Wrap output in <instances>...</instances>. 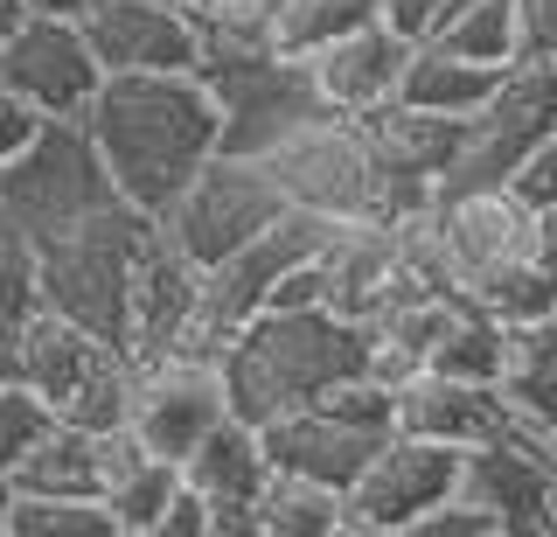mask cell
<instances>
[{"mask_svg": "<svg viewBox=\"0 0 557 537\" xmlns=\"http://www.w3.org/2000/svg\"><path fill=\"white\" fill-rule=\"evenodd\" d=\"M49 426H57V405H49L42 391H28V385H0V475H8V467L22 461Z\"/></svg>", "mask_w": 557, "mask_h": 537, "instance_id": "33", "label": "cell"}, {"mask_svg": "<svg viewBox=\"0 0 557 537\" xmlns=\"http://www.w3.org/2000/svg\"><path fill=\"white\" fill-rule=\"evenodd\" d=\"M550 126H557V63L516 57L509 71H502L495 98H487V106L467 119L460 154H453V168L440 175V196L502 188V182H509V168L530 154V141H544Z\"/></svg>", "mask_w": 557, "mask_h": 537, "instance_id": "10", "label": "cell"}, {"mask_svg": "<svg viewBox=\"0 0 557 537\" xmlns=\"http://www.w3.org/2000/svg\"><path fill=\"white\" fill-rule=\"evenodd\" d=\"M133 391H139V356L126 342H112V350L91 363V377L57 405V419L84 426V432H119V426H133Z\"/></svg>", "mask_w": 557, "mask_h": 537, "instance_id": "28", "label": "cell"}, {"mask_svg": "<svg viewBox=\"0 0 557 537\" xmlns=\"http://www.w3.org/2000/svg\"><path fill=\"white\" fill-rule=\"evenodd\" d=\"M0 84L14 98H28L42 119H84L104 84V63L84 42L77 14H28L0 49Z\"/></svg>", "mask_w": 557, "mask_h": 537, "instance_id": "13", "label": "cell"}, {"mask_svg": "<svg viewBox=\"0 0 557 537\" xmlns=\"http://www.w3.org/2000/svg\"><path fill=\"white\" fill-rule=\"evenodd\" d=\"M313 266H321V307H335L348 321H370L376 307L405 286L391 217H335Z\"/></svg>", "mask_w": 557, "mask_h": 537, "instance_id": "18", "label": "cell"}, {"mask_svg": "<svg viewBox=\"0 0 557 537\" xmlns=\"http://www.w3.org/2000/svg\"><path fill=\"white\" fill-rule=\"evenodd\" d=\"M440 237H446V272L460 301L502 315L509 328L557 307V266L544 258V217L509 182L440 196Z\"/></svg>", "mask_w": 557, "mask_h": 537, "instance_id": "3", "label": "cell"}, {"mask_svg": "<svg viewBox=\"0 0 557 537\" xmlns=\"http://www.w3.org/2000/svg\"><path fill=\"white\" fill-rule=\"evenodd\" d=\"M0 385H22V321H0Z\"/></svg>", "mask_w": 557, "mask_h": 537, "instance_id": "40", "label": "cell"}, {"mask_svg": "<svg viewBox=\"0 0 557 537\" xmlns=\"http://www.w3.org/2000/svg\"><path fill=\"white\" fill-rule=\"evenodd\" d=\"M202 272L153 217V237L133 258V301H126V350L161 356V350H202Z\"/></svg>", "mask_w": 557, "mask_h": 537, "instance_id": "14", "label": "cell"}, {"mask_svg": "<svg viewBox=\"0 0 557 537\" xmlns=\"http://www.w3.org/2000/svg\"><path fill=\"white\" fill-rule=\"evenodd\" d=\"M432 42H446L453 57H474V63H495L509 71L522 57L516 49V0H467V8H446Z\"/></svg>", "mask_w": 557, "mask_h": 537, "instance_id": "29", "label": "cell"}, {"mask_svg": "<svg viewBox=\"0 0 557 537\" xmlns=\"http://www.w3.org/2000/svg\"><path fill=\"white\" fill-rule=\"evenodd\" d=\"M153 237V217L139 203H104L98 217H84L77 231L35 245V286L42 307L84 321L104 342H126V301H133V258Z\"/></svg>", "mask_w": 557, "mask_h": 537, "instance_id": "4", "label": "cell"}, {"mask_svg": "<svg viewBox=\"0 0 557 537\" xmlns=\"http://www.w3.org/2000/svg\"><path fill=\"white\" fill-rule=\"evenodd\" d=\"M188 8H209V0H188Z\"/></svg>", "mask_w": 557, "mask_h": 537, "instance_id": "46", "label": "cell"}, {"mask_svg": "<svg viewBox=\"0 0 557 537\" xmlns=\"http://www.w3.org/2000/svg\"><path fill=\"white\" fill-rule=\"evenodd\" d=\"M467 447L425 440V432H391L376 461L348 481V537H405L432 502L460 489Z\"/></svg>", "mask_w": 557, "mask_h": 537, "instance_id": "11", "label": "cell"}, {"mask_svg": "<svg viewBox=\"0 0 557 537\" xmlns=\"http://www.w3.org/2000/svg\"><path fill=\"white\" fill-rule=\"evenodd\" d=\"M84 126L119 196L147 217H161L202 175L209 154H223V106L202 71H104Z\"/></svg>", "mask_w": 557, "mask_h": 537, "instance_id": "1", "label": "cell"}, {"mask_svg": "<svg viewBox=\"0 0 557 537\" xmlns=\"http://www.w3.org/2000/svg\"><path fill=\"white\" fill-rule=\"evenodd\" d=\"M509 398H516V419L557 447V307L536 315V321H516Z\"/></svg>", "mask_w": 557, "mask_h": 537, "instance_id": "27", "label": "cell"}, {"mask_svg": "<svg viewBox=\"0 0 557 537\" xmlns=\"http://www.w3.org/2000/svg\"><path fill=\"white\" fill-rule=\"evenodd\" d=\"M98 454H104L98 496H104V510L119 516V537H161V516H168L174 489H182V461L153 454L133 426L98 432Z\"/></svg>", "mask_w": 557, "mask_h": 537, "instance_id": "20", "label": "cell"}, {"mask_svg": "<svg viewBox=\"0 0 557 537\" xmlns=\"http://www.w3.org/2000/svg\"><path fill=\"white\" fill-rule=\"evenodd\" d=\"M544 537H557V489H550V502H544Z\"/></svg>", "mask_w": 557, "mask_h": 537, "instance_id": "44", "label": "cell"}, {"mask_svg": "<svg viewBox=\"0 0 557 537\" xmlns=\"http://www.w3.org/2000/svg\"><path fill=\"white\" fill-rule=\"evenodd\" d=\"M405 57H411V42L397 36L391 22H362V28H348V36H335V42L307 49L300 63H307V77H313V91H321L327 112L370 119L376 106L397 98V84H405Z\"/></svg>", "mask_w": 557, "mask_h": 537, "instance_id": "17", "label": "cell"}, {"mask_svg": "<svg viewBox=\"0 0 557 537\" xmlns=\"http://www.w3.org/2000/svg\"><path fill=\"white\" fill-rule=\"evenodd\" d=\"M42 126H49V119L35 112L28 98H14L8 84H0V168H8V161H22V154L35 147V133H42Z\"/></svg>", "mask_w": 557, "mask_h": 537, "instance_id": "37", "label": "cell"}, {"mask_svg": "<svg viewBox=\"0 0 557 537\" xmlns=\"http://www.w3.org/2000/svg\"><path fill=\"white\" fill-rule=\"evenodd\" d=\"M8 475H14V496H98V481H104L98 432L57 419L22 461L8 467Z\"/></svg>", "mask_w": 557, "mask_h": 537, "instance_id": "24", "label": "cell"}, {"mask_svg": "<svg viewBox=\"0 0 557 537\" xmlns=\"http://www.w3.org/2000/svg\"><path fill=\"white\" fill-rule=\"evenodd\" d=\"M509 350H516V328L502 315H487V307H474V301H460L453 321L440 328V342H432L425 370L474 377V385H509Z\"/></svg>", "mask_w": 557, "mask_h": 537, "instance_id": "26", "label": "cell"}, {"mask_svg": "<svg viewBox=\"0 0 557 537\" xmlns=\"http://www.w3.org/2000/svg\"><path fill=\"white\" fill-rule=\"evenodd\" d=\"M77 22L104 71H196L202 63V8L188 0H91Z\"/></svg>", "mask_w": 557, "mask_h": 537, "instance_id": "15", "label": "cell"}, {"mask_svg": "<svg viewBox=\"0 0 557 537\" xmlns=\"http://www.w3.org/2000/svg\"><path fill=\"white\" fill-rule=\"evenodd\" d=\"M502 71L495 63H474V57H453L446 42H411L405 57V84H397V98L405 106H425V112H453V119H474L487 98H495Z\"/></svg>", "mask_w": 557, "mask_h": 537, "instance_id": "23", "label": "cell"}, {"mask_svg": "<svg viewBox=\"0 0 557 537\" xmlns=\"http://www.w3.org/2000/svg\"><path fill=\"white\" fill-rule=\"evenodd\" d=\"M446 8H467V0H446Z\"/></svg>", "mask_w": 557, "mask_h": 537, "instance_id": "45", "label": "cell"}, {"mask_svg": "<svg viewBox=\"0 0 557 537\" xmlns=\"http://www.w3.org/2000/svg\"><path fill=\"white\" fill-rule=\"evenodd\" d=\"M28 22V0H0V49H8V36Z\"/></svg>", "mask_w": 557, "mask_h": 537, "instance_id": "41", "label": "cell"}, {"mask_svg": "<svg viewBox=\"0 0 557 537\" xmlns=\"http://www.w3.org/2000/svg\"><path fill=\"white\" fill-rule=\"evenodd\" d=\"M362 22H376V0H272V36L293 57H307V49L335 42Z\"/></svg>", "mask_w": 557, "mask_h": 537, "instance_id": "31", "label": "cell"}, {"mask_svg": "<svg viewBox=\"0 0 557 537\" xmlns=\"http://www.w3.org/2000/svg\"><path fill=\"white\" fill-rule=\"evenodd\" d=\"M112 350L104 335H91L84 321L57 315V307H35V315L22 321V385L42 391L49 405H63L70 391L91 377V363Z\"/></svg>", "mask_w": 557, "mask_h": 537, "instance_id": "22", "label": "cell"}, {"mask_svg": "<svg viewBox=\"0 0 557 537\" xmlns=\"http://www.w3.org/2000/svg\"><path fill=\"white\" fill-rule=\"evenodd\" d=\"M91 0H28V14H84Z\"/></svg>", "mask_w": 557, "mask_h": 537, "instance_id": "42", "label": "cell"}, {"mask_svg": "<svg viewBox=\"0 0 557 537\" xmlns=\"http://www.w3.org/2000/svg\"><path fill=\"white\" fill-rule=\"evenodd\" d=\"M196 71L223 106V154L265 161L286 133H300L307 119L327 112L293 49H223V57H202Z\"/></svg>", "mask_w": 557, "mask_h": 537, "instance_id": "7", "label": "cell"}, {"mask_svg": "<svg viewBox=\"0 0 557 537\" xmlns=\"http://www.w3.org/2000/svg\"><path fill=\"white\" fill-rule=\"evenodd\" d=\"M272 475V454H265V432L251 419H216L196 440V454L182 461V481L209 496V510H258V489Z\"/></svg>", "mask_w": 557, "mask_h": 537, "instance_id": "21", "label": "cell"}, {"mask_svg": "<svg viewBox=\"0 0 557 537\" xmlns=\"http://www.w3.org/2000/svg\"><path fill=\"white\" fill-rule=\"evenodd\" d=\"M509 188L530 203V210H557V126L544 141H530V154L509 168Z\"/></svg>", "mask_w": 557, "mask_h": 537, "instance_id": "35", "label": "cell"}, {"mask_svg": "<svg viewBox=\"0 0 557 537\" xmlns=\"http://www.w3.org/2000/svg\"><path fill=\"white\" fill-rule=\"evenodd\" d=\"M516 49L530 63H557V0H516Z\"/></svg>", "mask_w": 557, "mask_h": 537, "instance_id": "36", "label": "cell"}, {"mask_svg": "<svg viewBox=\"0 0 557 537\" xmlns=\"http://www.w3.org/2000/svg\"><path fill=\"white\" fill-rule=\"evenodd\" d=\"M362 370H370V328L335 307H265L223 342V391H231V412L251 426H272L278 412Z\"/></svg>", "mask_w": 557, "mask_h": 537, "instance_id": "2", "label": "cell"}, {"mask_svg": "<svg viewBox=\"0 0 557 537\" xmlns=\"http://www.w3.org/2000/svg\"><path fill=\"white\" fill-rule=\"evenodd\" d=\"M327 223L335 217H313V210H278L258 237H244V245L231 258H216V266L202 272V350H216L223 356V342L237 335L251 315H265L272 307V293L286 272H300L313 252H321V237H327Z\"/></svg>", "mask_w": 557, "mask_h": 537, "instance_id": "8", "label": "cell"}, {"mask_svg": "<svg viewBox=\"0 0 557 537\" xmlns=\"http://www.w3.org/2000/svg\"><path fill=\"white\" fill-rule=\"evenodd\" d=\"M216 419H231L223 391V356L216 350H161L139 356V391H133V432L168 461H188L196 440Z\"/></svg>", "mask_w": 557, "mask_h": 537, "instance_id": "12", "label": "cell"}, {"mask_svg": "<svg viewBox=\"0 0 557 537\" xmlns=\"http://www.w3.org/2000/svg\"><path fill=\"white\" fill-rule=\"evenodd\" d=\"M8 537H119L104 496H14Z\"/></svg>", "mask_w": 557, "mask_h": 537, "instance_id": "30", "label": "cell"}, {"mask_svg": "<svg viewBox=\"0 0 557 537\" xmlns=\"http://www.w3.org/2000/svg\"><path fill=\"white\" fill-rule=\"evenodd\" d=\"M161 537H209V496L182 481L174 502H168V516H161Z\"/></svg>", "mask_w": 557, "mask_h": 537, "instance_id": "39", "label": "cell"}, {"mask_svg": "<svg viewBox=\"0 0 557 537\" xmlns=\"http://www.w3.org/2000/svg\"><path fill=\"white\" fill-rule=\"evenodd\" d=\"M278 210H286V196H278L265 161H251V154H209L202 175L161 210V231L196 258V266H216L244 237L265 231Z\"/></svg>", "mask_w": 557, "mask_h": 537, "instance_id": "9", "label": "cell"}, {"mask_svg": "<svg viewBox=\"0 0 557 537\" xmlns=\"http://www.w3.org/2000/svg\"><path fill=\"white\" fill-rule=\"evenodd\" d=\"M258 530L265 537H348V489L272 467L265 489H258Z\"/></svg>", "mask_w": 557, "mask_h": 537, "instance_id": "25", "label": "cell"}, {"mask_svg": "<svg viewBox=\"0 0 557 537\" xmlns=\"http://www.w3.org/2000/svg\"><path fill=\"white\" fill-rule=\"evenodd\" d=\"M405 537H502V524H495V510H481L474 496L453 489L446 502H432V510L418 516Z\"/></svg>", "mask_w": 557, "mask_h": 537, "instance_id": "34", "label": "cell"}, {"mask_svg": "<svg viewBox=\"0 0 557 537\" xmlns=\"http://www.w3.org/2000/svg\"><path fill=\"white\" fill-rule=\"evenodd\" d=\"M104 203H119V182L104 175V154L84 119H49L22 161L0 168V210L22 223L35 245L77 231Z\"/></svg>", "mask_w": 557, "mask_h": 537, "instance_id": "6", "label": "cell"}, {"mask_svg": "<svg viewBox=\"0 0 557 537\" xmlns=\"http://www.w3.org/2000/svg\"><path fill=\"white\" fill-rule=\"evenodd\" d=\"M265 168L278 196L313 217H383V203H391V175H383V154L370 141V119L348 112L307 119L300 133H286L265 154Z\"/></svg>", "mask_w": 557, "mask_h": 537, "instance_id": "5", "label": "cell"}, {"mask_svg": "<svg viewBox=\"0 0 557 537\" xmlns=\"http://www.w3.org/2000/svg\"><path fill=\"white\" fill-rule=\"evenodd\" d=\"M446 0H376V22H391L405 42H425L432 28H440Z\"/></svg>", "mask_w": 557, "mask_h": 537, "instance_id": "38", "label": "cell"}, {"mask_svg": "<svg viewBox=\"0 0 557 537\" xmlns=\"http://www.w3.org/2000/svg\"><path fill=\"white\" fill-rule=\"evenodd\" d=\"M42 307V286H35V237L0 210V321H28Z\"/></svg>", "mask_w": 557, "mask_h": 537, "instance_id": "32", "label": "cell"}, {"mask_svg": "<svg viewBox=\"0 0 557 537\" xmlns=\"http://www.w3.org/2000/svg\"><path fill=\"white\" fill-rule=\"evenodd\" d=\"M8 510H14V475H0V537H8Z\"/></svg>", "mask_w": 557, "mask_h": 537, "instance_id": "43", "label": "cell"}, {"mask_svg": "<svg viewBox=\"0 0 557 537\" xmlns=\"http://www.w3.org/2000/svg\"><path fill=\"white\" fill-rule=\"evenodd\" d=\"M557 489V447L544 432H530L516 419V432H502V440H481L467 447L460 461V496H474L481 510H495L502 537H544V502Z\"/></svg>", "mask_w": 557, "mask_h": 537, "instance_id": "16", "label": "cell"}, {"mask_svg": "<svg viewBox=\"0 0 557 537\" xmlns=\"http://www.w3.org/2000/svg\"><path fill=\"white\" fill-rule=\"evenodd\" d=\"M397 432H425V440H446V447H481V440L516 432V398H509V385L418 370L411 385H397Z\"/></svg>", "mask_w": 557, "mask_h": 537, "instance_id": "19", "label": "cell"}]
</instances>
